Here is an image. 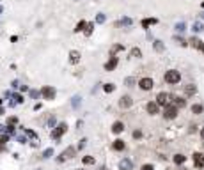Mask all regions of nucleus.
<instances>
[{"mask_svg": "<svg viewBox=\"0 0 204 170\" xmlns=\"http://www.w3.org/2000/svg\"><path fill=\"white\" fill-rule=\"evenodd\" d=\"M163 80H165L169 85H176V83L181 82V75H179V71H176V69H169V71H165Z\"/></svg>", "mask_w": 204, "mask_h": 170, "instance_id": "f257e3e1", "label": "nucleus"}, {"mask_svg": "<svg viewBox=\"0 0 204 170\" xmlns=\"http://www.w3.org/2000/svg\"><path fill=\"white\" fill-rule=\"evenodd\" d=\"M41 96H43L44 99L52 101V99H55V96H57V89L52 87V85H44V87L41 89Z\"/></svg>", "mask_w": 204, "mask_h": 170, "instance_id": "f03ea898", "label": "nucleus"}, {"mask_svg": "<svg viewBox=\"0 0 204 170\" xmlns=\"http://www.w3.org/2000/svg\"><path fill=\"white\" fill-rule=\"evenodd\" d=\"M163 117L169 119V121H171V119H176V117H178V106H176V105H171V103L165 105V106H163Z\"/></svg>", "mask_w": 204, "mask_h": 170, "instance_id": "7ed1b4c3", "label": "nucleus"}, {"mask_svg": "<svg viewBox=\"0 0 204 170\" xmlns=\"http://www.w3.org/2000/svg\"><path fill=\"white\" fill-rule=\"evenodd\" d=\"M139 87H140L142 90H151V89L155 87V82H153V78L146 76V78H140V80H139Z\"/></svg>", "mask_w": 204, "mask_h": 170, "instance_id": "20e7f679", "label": "nucleus"}, {"mask_svg": "<svg viewBox=\"0 0 204 170\" xmlns=\"http://www.w3.org/2000/svg\"><path fill=\"white\" fill-rule=\"evenodd\" d=\"M169 101H171V94H169V92H160V94L156 96V103H158L160 106L169 105Z\"/></svg>", "mask_w": 204, "mask_h": 170, "instance_id": "39448f33", "label": "nucleus"}, {"mask_svg": "<svg viewBox=\"0 0 204 170\" xmlns=\"http://www.w3.org/2000/svg\"><path fill=\"white\" fill-rule=\"evenodd\" d=\"M146 112H147L149 115H156V114L160 112V105H158L156 101H149V103L146 105Z\"/></svg>", "mask_w": 204, "mask_h": 170, "instance_id": "423d86ee", "label": "nucleus"}, {"mask_svg": "<svg viewBox=\"0 0 204 170\" xmlns=\"http://www.w3.org/2000/svg\"><path fill=\"white\" fill-rule=\"evenodd\" d=\"M117 64H119V59H117L115 55H110L108 62L105 64V71H114V69L117 67Z\"/></svg>", "mask_w": 204, "mask_h": 170, "instance_id": "0eeeda50", "label": "nucleus"}, {"mask_svg": "<svg viewBox=\"0 0 204 170\" xmlns=\"http://www.w3.org/2000/svg\"><path fill=\"white\" fill-rule=\"evenodd\" d=\"M131 105H133V99H131L128 94L121 96V99H119V106H121V108H130Z\"/></svg>", "mask_w": 204, "mask_h": 170, "instance_id": "6e6552de", "label": "nucleus"}, {"mask_svg": "<svg viewBox=\"0 0 204 170\" xmlns=\"http://www.w3.org/2000/svg\"><path fill=\"white\" fill-rule=\"evenodd\" d=\"M194 165H195V169H203L204 167V156L201 153H194Z\"/></svg>", "mask_w": 204, "mask_h": 170, "instance_id": "1a4fd4ad", "label": "nucleus"}, {"mask_svg": "<svg viewBox=\"0 0 204 170\" xmlns=\"http://www.w3.org/2000/svg\"><path fill=\"white\" fill-rule=\"evenodd\" d=\"M119 170H133V161H131L130 158L121 160V163H119Z\"/></svg>", "mask_w": 204, "mask_h": 170, "instance_id": "9d476101", "label": "nucleus"}, {"mask_svg": "<svg viewBox=\"0 0 204 170\" xmlns=\"http://www.w3.org/2000/svg\"><path fill=\"white\" fill-rule=\"evenodd\" d=\"M76 147H73V145H69V147H66V151L62 153V156H64V160H69V158H73L75 154H76Z\"/></svg>", "mask_w": 204, "mask_h": 170, "instance_id": "9b49d317", "label": "nucleus"}, {"mask_svg": "<svg viewBox=\"0 0 204 170\" xmlns=\"http://www.w3.org/2000/svg\"><path fill=\"white\" fill-rule=\"evenodd\" d=\"M69 62H71V64H78V62H80V51L71 50V51H69Z\"/></svg>", "mask_w": 204, "mask_h": 170, "instance_id": "f8f14e48", "label": "nucleus"}, {"mask_svg": "<svg viewBox=\"0 0 204 170\" xmlns=\"http://www.w3.org/2000/svg\"><path fill=\"white\" fill-rule=\"evenodd\" d=\"M190 46H194V48H197V50H201V51H203L204 43L199 39V37H192V39H190Z\"/></svg>", "mask_w": 204, "mask_h": 170, "instance_id": "ddd939ff", "label": "nucleus"}, {"mask_svg": "<svg viewBox=\"0 0 204 170\" xmlns=\"http://www.w3.org/2000/svg\"><path fill=\"white\" fill-rule=\"evenodd\" d=\"M156 23H158V20H156V18H146V20H142V28H146V30H147L151 25H156Z\"/></svg>", "mask_w": 204, "mask_h": 170, "instance_id": "4468645a", "label": "nucleus"}, {"mask_svg": "<svg viewBox=\"0 0 204 170\" xmlns=\"http://www.w3.org/2000/svg\"><path fill=\"white\" fill-rule=\"evenodd\" d=\"M185 94H187V96H195V94H197V87H195L194 83L185 85Z\"/></svg>", "mask_w": 204, "mask_h": 170, "instance_id": "2eb2a0df", "label": "nucleus"}, {"mask_svg": "<svg viewBox=\"0 0 204 170\" xmlns=\"http://www.w3.org/2000/svg\"><path fill=\"white\" fill-rule=\"evenodd\" d=\"M112 147H114V151H124V147H126V144H124V140H121V138H117L114 144H112Z\"/></svg>", "mask_w": 204, "mask_h": 170, "instance_id": "dca6fc26", "label": "nucleus"}, {"mask_svg": "<svg viewBox=\"0 0 204 170\" xmlns=\"http://www.w3.org/2000/svg\"><path fill=\"white\" fill-rule=\"evenodd\" d=\"M112 131H114V133H123V131H124V124H123L121 121L114 122V124H112Z\"/></svg>", "mask_w": 204, "mask_h": 170, "instance_id": "f3484780", "label": "nucleus"}, {"mask_svg": "<svg viewBox=\"0 0 204 170\" xmlns=\"http://www.w3.org/2000/svg\"><path fill=\"white\" fill-rule=\"evenodd\" d=\"M204 112V106L201 103H195V105H192V114H195V115H201Z\"/></svg>", "mask_w": 204, "mask_h": 170, "instance_id": "a211bd4d", "label": "nucleus"}, {"mask_svg": "<svg viewBox=\"0 0 204 170\" xmlns=\"http://www.w3.org/2000/svg\"><path fill=\"white\" fill-rule=\"evenodd\" d=\"M12 99H14V101H11V106H14V105H16V103H18V105H21V103H23V101H25V99H23V96H21V94H12Z\"/></svg>", "mask_w": 204, "mask_h": 170, "instance_id": "6ab92c4d", "label": "nucleus"}, {"mask_svg": "<svg viewBox=\"0 0 204 170\" xmlns=\"http://www.w3.org/2000/svg\"><path fill=\"white\" fill-rule=\"evenodd\" d=\"M174 105H176L178 108H183V106H187V99L178 96V98H174Z\"/></svg>", "mask_w": 204, "mask_h": 170, "instance_id": "aec40b11", "label": "nucleus"}, {"mask_svg": "<svg viewBox=\"0 0 204 170\" xmlns=\"http://www.w3.org/2000/svg\"><path fill=\"white\" fill-rule=\"evenodd\" d=\"M92 30H94V23H92V21H89V23L85 25V28H83V34L89 37V35L92 34Z\"/></svg>", "mask_w": 204, "mask_h": 170, "instance_id": "412c9836", "label": "nucleus"}, {"mask_svg": "<svg viewBox=\"0 0 204 170\" xmlns=\"http://www.w3.org/2000/svg\"><path fill=\"white\" fill-rule=\"evenodd\" d=\"M153 48H155V51H160V53H162V51L165 50V46H163V43H162V41H158V39L155 41V44H153Z\"/></svg>", "mask_w": 204, "mask_h": 170, "instance_id": "4be33fe9", "label": "nucleus"}, {"mask_svg": "<svg viewBox=\"0 0 204 170\" xmlns=\"http://www.w3.org/2000/svg\"><path fill=\"white\" fill-rule=\"evenodd\" d=\"M62 135H64V133H62L59 128H55V129L52 131V138H53V140H60V137H62Z\"/></svg>", "mask_w": 204, "mask_h": 170, "instance_id": "5701e85b", "label": "nucleus"}, {"mask_svg": "<svg viewBox=\"0 0 204 170\" xmlns=\"http://www.w3.org/2000/svg\"><path fill=\"white\" fill-rule=\"evenodd\" d=\"M103 90H105L107 94H110V92L115 90V85H114V83H105V85H103Z\"/></svg>", "mask_w": 204, "mask_h": 170, "instance_id": "b1692460", "label": "nucleus"}, {"mask_svg": "<svg viewBox=\"0 0 204 170\" xmlns=\"http://www.w3.org/2000/svg\"><path fill=\"white\" fill-rule=\"evenodd\" d=\"M80 103H82V98H80V96H75V98L71 99V106H73V108H78Z\"/></svg>", "mask_w": 204, "mask_h": 170, "instance_id": "393cba45", "label": "nucleus"}, {"mask_svg": "<svg viewBox=\"0 0 204 170\" xmlns=\"http://www.w3.org/2000/svg\"><path fill=\"white\" fill-rule=\"evenodd\" d=\"M185 160H187V158H185L183 154H176V156H174V163H176V165H183Z\"/></svg>", "mask_w": 204, "mask_h": 170, "instance_id": "a878e982", "label": "nucleus"}, {"mask_svg": "<svg viewBox=\"0 0 204 170\" xmlns=\"http://www.w3.org/2000/svg\"><path fill=\"white\" fill-rule=\"evenodd\" d=\"M85 25H87V21H85V20H82V21H78V25H76V28H75V32H83V28H85Z\"/></svg>", "mask_w": 204, "mask_h": 170, "instance_id": "bb28decb", "label": "nucleus"}, {"mask_svg": "<svg viewBox=\"0 0 204 170\" xmlns=\"http://www.w3.org/2000/svg\"><path fill=\"white\" fill-rule=\"evenodd\" d=\"M82 161H83V165H94V163H96L92 156H83V158H82Z\"/></svg>", "mask_w": 204, "mask_h": 170, "instance_id": "cd10ccee", "label": "nucleus"}, {"mask_svg": "<svg viewBox=\"0 0 204 170\" xmlns=\"http://www.w3.org/2000/svg\"><path fill=\"white\" fill-rule=\"evenodd\" d=\"M185 30H187V25H185L183 21L176 23V32H179V34H181V32H185Z\"/></svg>", "mask_w": 204, "mask_h": 170, "instance_id": "c85d7f7f", "label": "nucleus"}, {"mask_svg": "<svg viewBox=\"0 0 204 170\" xmlns=\"http://www.w3.org/2000/svg\"><path fill=\"white\" fill-rule=\"evenodd\" d=\"M174 41H176V43H178L179 46H188V43H187V41H185L183 37H179V35H174Z\"/></svg>", "mask_w": 204, "mask_h": 170, "instance_id": "c756f323", "label": "nucleus"}, {"mask_svg": "<svg viewBox=\"0 0 204 170\" xmlns=\"http://www.w3.org/2000/svg\"><path fill=\"white\" fill-rule=\"evenodd\" d=\"M121 50H124V46H123V44H115V46H112L110 55H115V53H117V51H121Z\"/></svg>", "mask_w": 204, "mask_h": 170, "instance_id": "7c9ffc66", "label": "nucleus"}, {"mask_svg": "<svg viewBox=\"0 0 204 170\" xmlns=\"http://www.w3.org/2000/svg\"><path fill=\"white\" fill-rule=\"evenodd\" d=\"M18 122H20V121H18V117H14V115L7 119V126H16Z\"/></svg>", "mask_w": 204, "mask_h": 170, "instance_id": "2f4dec72", "label": "nucleus"}, {"mask_svg": "<svg viewBox=\"0 0 204 170\" xmlns=\"http://www.w3.org/2000/svg\"><path fill=\"white\" fill-rule=\"evenodd\" d=\"M43 156H44V160H48V158H52V156H53V149H52V147H48V149H44V153H43Z\"/></svg>", "mask_w": 204, "mask_h": 170, "instance_id": "473e14b6", "label": "nucleus"}, {"mask_svg": "<svg viewBox=\"0 0 204 170\" xmlns=\"http://www.w3.org/2000/svg\"><path fill=\"white\" fill-rule=\"evenodd\" d=\"M131 57H135V59H140V57H142V51H140L139 48H133V50H131Z\"/></svg>", "mask_w": 204, "mask_h": 170, "instance_id": "72a5a7b5", "label": "nucleus"}, {"mask_svg": "<svg viewBox=\"0 0 204 170\" xmlns=\"http://www.w3.org/2000/svg\"><path fill=\"white\" fill-rule=\"evenodd\" d=\"M135 82H137V80H135V78H133V76H128V78H126V80H124V83H126V85H128V87H133V85H135Z\"/></svg>", "mask_w": 204, "mask_h": 170, "instance_id": "f704fd0d", "label": "nucleus"}, {"mask_svg": "<svg viewBox=\"0 0 204 170\" xmlns=\"http://www.w3.org/2000/svg\"><path fill=\"white\" fill-rule=\"evenodd\" d=\"M105 20H107V16H105L103 12H98V14H96V21H98V23H103Z\"/></svg>", "mask_w": 204, "mask_h": 170, "instance_id": "c9c22d12", "label": "nucleus"}, {"mask_svg": "<svg viewBox=\"0 0 204 170\" xmlns=\"http://www.w3.org/2000/svg\"><path fill=\"white\" fill-rule=\"evenodd\" d=\"M131 23H133L131 18H123L121 20V25H124V27H131Z\"/></svg>", "mask_w": 204, "mask_h": 170, "instance_id": "e433bc0d", "label": "nucleus"}, {"mask_svg": "<svg viewBox=\"0 0 204 170\" xmlns=\"http://www.w3.org/2000/svg\"><path fill=\"white\" fill-rule=\"evenodd\" d=\"M28 92H30V98H32V99H37V98L41 96V92L36 90V89H32V90H28Z\"/></svg>", "mask_w": 204, "mask_h": 170, "instance_id": "4c0bfd02", "label": "nucleus"}, {"mask_svg": "<svg viewBox=\"0 0 204 170\" xmlns=\"http://www.w3.org/2000/svg\"><path fill=\"white\" fill-rule=\"evenodd\" d=\"M14 137H16V140H18L20 144H27V138H25L23 135H16V133H14Z\"/></svg>", "mask_w": 204, "mask_h": 170, "instance_id": "58836bf2", "label": "nucleus"}, {"mask_svg": "<svg viewBox=\"0 0 204 170\" xmlns=\"http://www.w3.org/2000/svg\"><path fill=\"white\" fill-rule=\"evenodd\" d=\"M203 28H204L203 23H199V21H197V23H194V32H201Z\"/></svg>", "mask_w": 204, "mask_h": 170, "instance_id": "ea45409f", "label": "nucleus"}, {"mask_svg": "<svg viewBox=\"0 0 204 170\" xmlns=\"http://www.w3.org/2000/svg\"><path fill=\"white\" fill-rule=\"evenodd\" d=\"M57 128H59V129H60L62 133H66V131H68V124H66V122H60V124H59Z\"/></svg>", "mask_w": 204, "mask_h": 170, "instance_id": "a19ab883", "label": "nucleus"}, {"mask_svg": "<svg viewBox=\"0 0 204 170\" xmlns=\"http://www.w3.org/2000/svg\"><path fill=\"white\" fill-rule=\"evenodd\" d=\"M85 144H87V138H82V140H80V144H78V147H76V149H78V151H82V149H83V147H85Z\"/></svg>", "mask_w": 204, "mask_h": 170, "instance_id": "79ce46f5", "label": "nucleus"}, {"mask_svg": "<svg viewBox=\"0 0 204 170\" xmlns=\"http://www.w3.org/2000/svg\"><path fill=\"white\" fill-rule=\"evenodd\" d=\"M140 137H142V131H140V129H135V131H133V138H140Z\"/></svg>", "mask_w": 204, "mask_h": 170, "instance_id": "37998d69", "label": "nucleus"}, {"mask_svg": "<svg viewBox=\"0 0 204 170\" xmlns=\"http://www.w3.org/2000/svg\"><path fill=\"white\" fill-rule=\"evenodd\" d=\"M140 170H155V167H153V165H142Z\"/></svg>", "mask_w": 204, "mask_h": 170, "instance_id": "c03bdc74", "label": "nucleus"}, {"mask_svg": "<svg viewBox=\"0 0 204 170\" xmlns=\"http://www.w3.org/2000/svg\"><path fill=\"white\" fill-rule=\"evenodd\" d=\"M11 87H14V89L20 87V82H18V80H12V82H11Z\"/></svg>", "mask_w": 204, "mask_h": 170, "instance_id": "a18cd8bd", "label": "nucleus"}, {"mask_svg": "<svg viewBox=\"0 0 204 170\" xmlns=\"http://www.w3.org/2000/svg\"><path fill=\"white\" fill-rule=\"evenodd\" d=\"M2 133H7V124H5V126L0 124V135H2Z\"/></svg>", "mask_w": 204, "mask_h": 170, "instance_id": "49530a36", "label": "nucleus"}, {"mask_svg": "<svg viewBox=\"0 0 204 170\" xmlns=\"http://www.w3.org/2000/svg\"><path fill=\"white\" fill-rule=\"evenodd\" d=\"M48 126H55V119H53V117H52V119L48 121Z\"/></svg>", "mask_w": 204, "mask_h": 170, "instance_id": "de8ad7c7", "label": "nucleus"}, {"mask_svg": "<svg viewBox=\"0 0 204 170\" xmlns=\"http://www.w3.org/2000/svg\"><path fill=\"white\" fill-rule=\"evenodd\" d=\"M18 41V35H11V43H16Z\"/></svg>", "mask_w": 204, "mask_h": 170, "instance_id": "09e8293b", "label": "nucleus"}, {"mask_svg": "<svg viewBox=\"0 0 204 170\" xmlns=\"http://www.w3.org/2000/svg\"><path fill=\"white\" fill-rule=\"evenodd\" d=\"M5 114V110H4V106H0V115H4Z\"/></svg>", "mask_w": 204, "mask_h": 170, "instance_id": "8fccbe9b", "label": "nucleus"}, {"mask_svg": "<svg viewBox=\"0 0 204 170\" xmlns=\"http://www.w3.org/2000/svg\"><path fill=\"white\" fill-rule=\"evenodd\" d=\"M201 138H203V140H204V128H203V129H201Z\"/></svg>", "mask_w": 204, "mask_h": 170, "instance_id": "3c124183", "label": "nucleus"}, {"mask_svg": "<svg viewBox=\"0 0 204 170\" xmlns=\"http://www.w3.org/2000/svg\"><path fill=\"white\" fill-rule=\"evenodd\" d=\"M201 7H203V9H204V2H203V4H201Z\"/></svg>", "mask_w": 204, "mask_h": 170, "instance_id": "603ef678", "label": "nucleus"}, {"mask_svg": "<svg viewBox=\"0 0 204 170\" xmlns=\"http://www.w3.org/2000/svg\"><path fill=\"white\" fill-rule=\"evenodd\" d=\"M201 18H203V20H204V12H203V14H201Z\"/></svg>", "mask_w": 204, "mask_h": 170, "instance_id": "864d4df0", "label": "nucleus"}, {"mask_svg": "<svg viewBox=\"0 0 204 170\" xmlns=\"http://www.w3.org/2000/svg\"><path fill=\"white\" fill-rule=\"evenodd\" d=\"M2 11H4V7H0V12H2Z\"/></svg>", "mask_w": 204, "mask_h": 170, "instance_id": "5fc2aeb1", "label": "nucleus"}, {"mask_svg": "<svg viewBox=\"0 0 204 170\" xmlns=\"http://www.w3.org/2000/svg\"><path fill=\"white\" fill-rule=\"evenodd\" d=\"M203 53H204V48H203Z\"/></svg>", "mask_w": 204, "mask_h": 170, "instance_id": "6e6d98bb", "label": "nucleus"}]
</instances>
